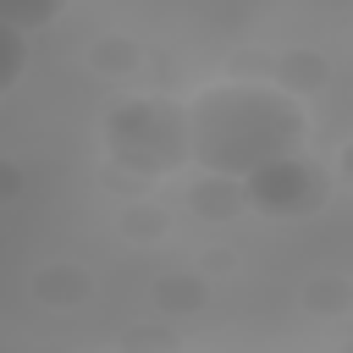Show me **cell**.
<instances>
[{"mask_svg":"<svg viewBox=\"0 0 353 353\" xmlns=\"http://www.w3.org/2000/svg\"><path fill=\"white\" fill-rule=\"evenodd\" d=\"M188 154L215 176H254L270 160H287L309 138V116L292 94L265 83H215L188 110Z\"/></svg>","mask_w":353,"mask_h":353,"instance_id":"obj_1","label":"cell"},{"mask_svg":"<svg viewBox=\"0 0 353 353\" xmlns=\"http://www.w3.org/2000/svg\"><path fill=\"white\" fill-rule=\"evenodd\" d=\"M61 11H66V0H0V22H11V28H22V33L55 22Z\"/></svg>","mask_w":353,"mask_h":353,"instance_id":"obj_2","label":"cell"},{"mask_svg":"<svg viewBox=\"0 0 353 353\" xmlns=\"http://www.w3.org/2000/svg\"><path fill=\"white\" fill-rule=\"evenodd\" d=\"M22 66H28V33H22V28H11V22H0V94H11V88H17Z\"/></svg>","mask_w":353,"mask_h":353,"instance_id":"obj_3","label":"cell"}]
</instances>
